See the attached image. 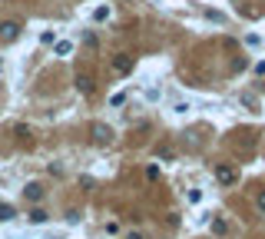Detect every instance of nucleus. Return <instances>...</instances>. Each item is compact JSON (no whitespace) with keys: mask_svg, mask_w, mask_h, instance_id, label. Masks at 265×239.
I'll list each match as a JSON object with an SVG mask.
<instances>
[{"mask_svg":"<svg viewBox=\"0 0 265 239\" xmlns=\"http://www.w3.org/2000/svg\"><path fill=\"white\" fill-rule=\"evenodd\" d=\"M215 180H219L222 186H232V183L239 180V173H235L229 163H219V166H215Z\"/></svg>","mask_w":265,"mask_h":239,"instance_id":"obj_1","label":"nucleus"},{"mask_svg":"<svg viewBox=\"0 0 265 239\" xmlns=\"http://www.w3.org/2000/svg\"><path fill=\"white\" fill-rule=\"evenodd\" d=\"M76 90H80V93L83 96H93V90H96V83H93V76H90V73H76Z\"/></svg>","mask_w":265,"mask_h":239,"instance_id":"obj_2","label":"nucleus"},{"mask_svg":"<svg viewBox=\"0 0 265 239\" xmlns=\"http://www.w3.org/2000/svg\"><path fill=\"white\" fill-rule=\"evenodd\" d=\"M93 143L96 146H103V143H109V140H113V130H109V126H103V123H93Z\"/></svg>","mask_w":265,"mask_h":239,"instance_id":"obj_3","label":"nucleus"},{"mask_svg":"<svg viewBox=\"0 0 265 239\" xmlns=\"http://www.w3.org/2000/svg\"><path fill=\"white\" fill-rule=\"evenodd\" d=\"M113 70H116V73H132V57H129V53H116V57H113Z\"/></svg>","mask_w":265,"mask_h":239,"instance_id":"obj_4","label":"nucleus"},{"mask_svg":"<svg viewBox=\"0 0 265 239\" xmlns=\"http://www.w3.org/2000/svg\"><path fill=\"white\" fill-rule=\"evenodd\" d=\"M0 37H4V40H17L20 37V24H17V20H4V24H0Z\"/></svg>","mask_w":265,"mask_h":239,"instance_id":"obj_5","label":"nucleus"},{"mask_svg":"<svg viewBox=\"0 0 265 239\" xmlns=\"http://www.w3.org/2000/svg\"><path fill=\"white\" fill-rule=\"evenodd\" d=\"M24 196H27L30 203H40V200H43V186H40V183H27Z\"/></svg>","mask_w":265,"mask_h":239,"instance_id":"obj_6","label":"nucleus"},{"mask_svg":"<svg viewBox=\"0 0 265 239\" xmlns=\"http://www.w3.org/2000/svg\"><path fill=\"white\" fill-rule=\"evenodd\" d=\"M53 50H57V57H70V53H73V44H70V40H53Z\"/></svg>","mask_w":265,"mask_h":239,"instance_id":"obj_7","label":"nucleus"},{"mask_svg":"<svg viewBox=\"0 0 265 239\" xmlns=\"http://www.w3.org/2000/svg\"><path fill=\"white\" fill-rule=\"evenodd\" d=\"M27 216H30V223H37V226H40V223H47V213H43V209H30V213H27Z\"/></svg>","mask_w":265,"mask_h":239,"instance_id":"obj_8","label":"nucleus"},{"mask_svg":"<svg viewBox=\"0 0 265 239\" xmlns=\"http://www.w3.org/2000/svg\"><path fill=\"white\" fill-rule=\"evenodd\" d=\"M93 20H96V24L109 20V7H96V10H93Z\"/></svg>","mask_w":265,"mask_h":239,"instance_id":"obj_9","label":"nucleus"},{"mask_svg":"<svg viewBox=\"0 0 265 239\" xmlns=\"http://www.w3.org/2000/svg\"><path fill=\"white\" fill-rule=\"evenodd\" d=\"M0 220H13V206H7V203H4V206H0Z\"/></svg>","mask_w":265,"mask_h":239,"instance_id":"obj_10","label":"nucleus"},{"mask_svg":"<svg viewBox=\"0 0 265 239\" xmlns=\"http://www.w3.org/2000/svg\"><path fill=\"white\" fill-rule=\"evenodd\" d=\"M255 73H259V76H265V60H262V63H255Z\"/></svg>","mask_w":265,"mask_h":239,"instance_id":"obj_11","label":"nucleus"},{"mask_svg":"<svg viewBox=\"0 0 265 239\" xmlns=\"http://www.w3.org/2000/svg\"><path fill=\"white\" fill-rule=\"evenodd\" d=\"M255 203H259V209L265 213V193H259V200H255Z\"/></svg>","mask_w":265,"mask_h":239,"instance_id":"obj_12","label":"nucleus"},{"mask_svg":"<svg viewBox=\"0 0 265 239\" xmlns=\"http://www.w3.org/2000/svg\"><path fill=\"white\" fill-rule=\"evenodd\" d=\"M126 239H143V236H139V233H129V236H126Z\"/></svg>","mask_w":265,"mask_h":239,"instance_id":"obj_13","label":"nucleus"}]
</instances>
